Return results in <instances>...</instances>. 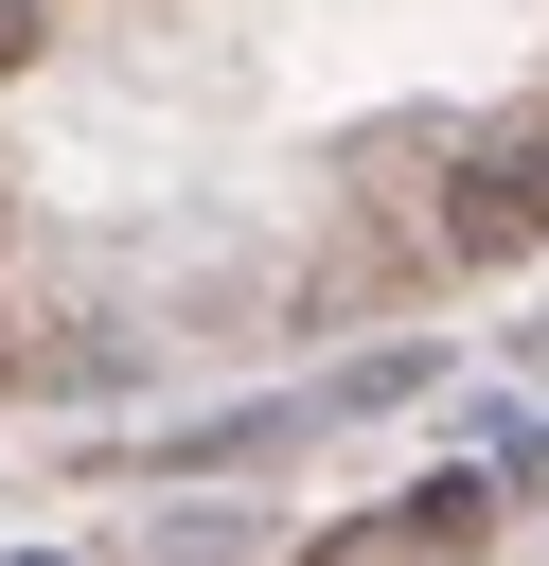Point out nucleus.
Returning a JSON list of instances; mask_svg holds the SVG:
<instances>
[{
    "mask_svg": "<svg viewBox=\"0 0 549 566\" xmlns=\"http://www.w3.org/2000/svg\"><path fill=\"white\" fill-rule=\"evenodd\" d=\"M443 248H460V265H531V248H549V142H478V159L443 177Z\"/></svg>",
    "mask_w": 549,
    "mask_h": 566,
    "instance_id": "obj_1",
    "label": "nucleus"
},
{
    "mask_svg": "<svg viewBox=\"0 0 549 566\" xmlns=\"http://www.w3.org/2000/svg\"><path fill=\"white\" fill-rule=\"evenodd\" d=\"M478 513H496V495H478V478H425V495H407V513H390V531H407V548H460V531H478Z\"/></svg>",
    "mask_w": 549,
    "mask_h": 566,
    "instance_id": "obj_2",
    "label": "nucleus"
},
{
    "mask_svg": "<svg viewBox=\"0 0 549 566\" xmlns=\"http://www.w3.org/2000/svg\"><path fill=\"white\" fill-rule=\"evenodd\" d=\"M35 35H53V18H35V0H0V71H18V53H35Z\"/></svg>",
    "mask_w": 549,
    "mask_h": 566,
    "instance_id": "obj_3",
    "label": "nucleus"
}]
</instances>
